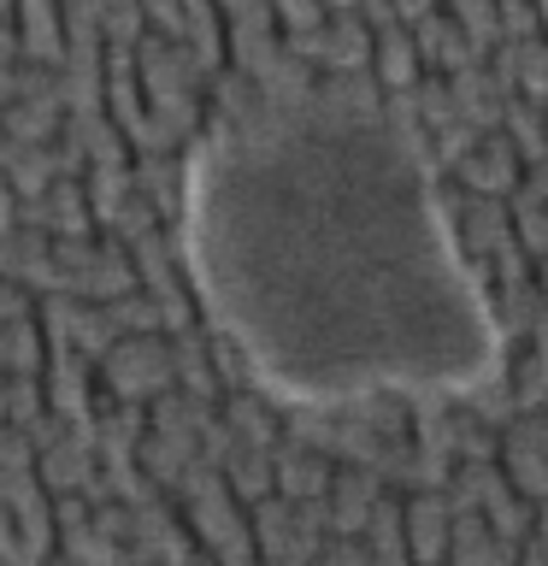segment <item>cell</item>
<instances>
[{
    "label": "cell",
    "mask_w": 548,
    "mask_h": 566,
    "mask_svg": "<svg viewBox=\"0 0 548 566\" xmlns=\"http://www.w3.org/2000/svg\"><path fill=\"white\" fill-rule=\"evenodd\" d=\"M183 254L265 389L307 407L484 384L495 336L436 212L424 148L336 83L189 159Z\"/></svg>",
    "instance_id": "obj_1"
},
{
    "label": "cell",
    "mask_w": 548,
    "mask_h": 566,
    "mask_svg": "<svg viewBox=\"0 0 548 566\" xmlns=\"http://www.w3.org/2000/svg\"><path fill=\"white\" fill-rule=\"evenodd\" d=\"M519 171H525V159L513 154V142H507L502 130L477 136V142H472V154L454 166L460 189H466V195H489V201H507L513 184H519Z\"/></svg>",
    "instance_id": "obj_2"
},
{
    "label": "cell",
    "mask_w": 548,
    "mask_h": 566,
    "mask_svg": "<svg viewBox=\"0 0 548 566\" xmlns=\"http://www.w3.org/2000/svg\"><path fill=\"white\" fill-rule=\"evenodd\" d=\"M413 48H419V65H436V71H449V77L484 60V53L466 42V30H460L442 7H436L431 18H419V24H413Z\"/></svg>",
    "instance_id": "obj_3"
},
{
    "label": "cell",
    "mask_w": 548,
    "mask_h": 566,
    "mask_svg": "<svg viewBox=\"0 0 548 566\" xmlns=\"http://www.w3.org/2000/svg\"><path fill=\"white\" fill-rule=\"evenodd\" d=\"M371 60H378L383 88H413V83H419V48H413V35H407L401 24H383L378 48H371Z\"/></svg>",
    "instance_id": "obj_4"
},
{
    "label": "cell",
    "mask_w": 548,
    "mask_h": 566,
    "mask_svg": "<svg viewBox=\"0 0 548 566\" xmlns=\"http://www.w3.org/2000/svg\"><path fill=\"white\" fill-rule=\"evenodd\" d=\"M449 18L460 30H466V42L477 53H489L495 42H502V24H495V0H449Z\"/></svg>",
    "instance_id": "obj_5"
},
{
    "label": "cell",
    "mask_w": 548,
    "mask_h": 566,
    "mask_svg": "<svg viewBox=\"0 0 548 566\" xmlns=\"http://www.w3.org/2000/svg\"><path fill=\"white\" fill-rule=\"evenodd\" d=\"M472 555V566H513V548L507 537H484V525L466 520V531H460V560Z\"/></svg>",
    "instance_id": "obj_6"
},
{
    "label": "cell",
    "mask_w": 548,
    "mask_h": 566,
    "mask_svg": "<svg viewBox=\"0 0 548 566\" xmlns=\"http://www.w3.org/2000/svg\"><path fill=\"white\" fill-rule=\"evenodd\" d=\"M442 7V0H396V12L407 18V24H419V18H431Z\"/></svg>",
    "instance_id": "obj_7"
},
{
    "label": "cell",
    "mask_w": 548,
    "mask_h": 566,
    "mask_svg": "<svg viewBox=\"0 0 548 566\" xmlns=\"http://www.w3.org/2000/svg\"><path fill=\"white\" fill-rule=\"evenodd\" d=\"M530 7H537V30L548 35V0H530Z\"/></svg>",
    "instance_id": "obj_8"
},
{
    "label": "cell",
    "mask_w": 548,
    "mask_h": 566,
    "mask_svg": "<svg viewBox=\"0 0 548 566\" xmlns=\"http://www.w3.org/2000/svg\"><path fill=\"white\" fill-rule=\"evenodd\" d=\"M542 124H548V106H542Z\"/></svg>",
    "instance_id": "obj_9"
}]
</instances>
